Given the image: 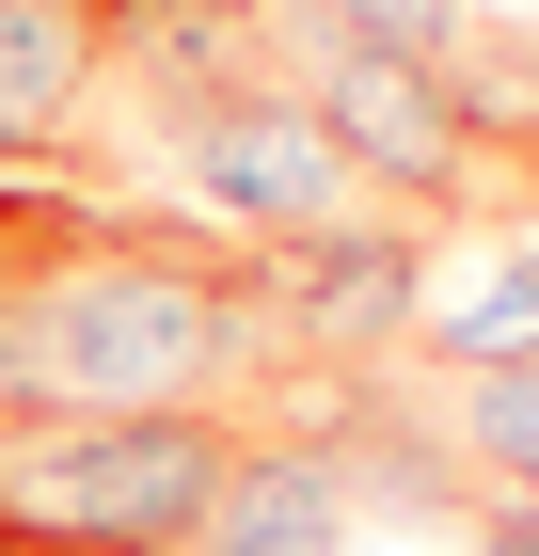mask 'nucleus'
Masks as SVG:
<instances>
[{
  "label": "nucleus",
  "mask_w": 539,
  "mask_h": 556,
  "mask_svg": "<svg viewBox=\"0 0 539 556\" xmlns=\"http://www.w3.org/2000/svg\"><path fill=\"white\" fill-rule=\"evenodd\" d=\"M143 160L175 175V207L207 223L222 255H286V239H333L365 207L349 160L318 143L286 80H207V96H143Z\"/></svg>",
  "instance_id": "nucleus-1"
},
{
  "label": "nucleus",
  "mask_w": 539,
  "mask_h": 556,
  "mask_svg": "<svg viewBox=\"0 0 539 556\" xmlns=\"http://www.w3.org/2000/svg\"><path fill=\"white\" fill-rule=\"evenodd\" d=\"M413 366H428V382H476V366H539V255H524V223H476V239H428Z\"/></svg>",
  "instance_id": "nucleus-6"
},
{
  "label": "nucleus",
  "mask_w": 539,
  "mask_h": 556,
  "mask_svg": "<svg viewBox=\"0 0 539 556\" xmlns=\"http://www.w3.org/2000/svg\"><path fill=\"white\" fill-rule=\"evenodd\" d=\"M270 80L318 112V143L349 160V191H365V207L445 223V207H476V191H492V143H476V112L445 96V64H397V48H333V33H301L286 0H270Z\"/></svg>",
  "instance_id": "nucleus-2"
},
{
  "label": "nucleus",
  "mask_w": 539,
  "mask_h": 556,
  "mask_svg": "<svg viewBox=\"0 0 539 556\" xmlns=\"http://www.w3.org/2000/svg\"><path fill=\"white\" fill-rule=\"evenodd\" d=\"M95 96H112L95 0H0V175H64Z\"/></svg>",
  "instance_id": "nucleus-5"
},
{
  "label": "nucleus",
  "mask_w": 539,
  "mask_h": 556,
  "mask_svg": "<svg viewBox=\"0 0 539 556\" xmlns=\"http://www.w3.org/2000/svg\"><path fill=\"white\" fill-rule=\"evenodd\" d=\"M349 509H365V462L318 445V429H239L191 556H349Z\"/></svg>",
  "instance_id": "nucleus-4"
},
{
  "label": "nucleus",
  "mask_w": 539,
  "mask_h": 556,
  "mask_svg": "<svg viewBox=\"0 0 539 556\" xmlns=\"http://www.w3.org/2000/svg\"><path fill=\"white\" fill-rule=\"evenodd\" d=\"M460 556H539V509H476V525H460Z\"/></svg>",
  "instance_id": "nucleus-9"
},
{
  "label": "nucleus",
  "mask_w": 539,
  "mask_h": 556,
  "mask_svg": "<svg viewBox=\"0 0 539 556\" xmlns=\"http://www.w3.org/2000/svg\"><path fill=\"white\" fill-rule=\"evenodd\" d=\"M524 255H539V207H524Z\"/></svg>",
  "instance_id": "nucleus-10"
},
{
  "label": "nucleus",
  "mask_w": 539,
  "mask_h": 556,
  "mask_svg": "<svg viewBox=\"0 0 539 556\" xmlns=\"http://www.w3.org/2000/svg\"><path fill=\"white\" fill-rule=\"evenodd\" d=\"M301 33H333V48H397V64H445L460 33H476V0H286Z\"/></svg>",
  "instance_id": "nucleus-8"
},
{
  "label": "nucleus",
  "mask_w": 539,
  "mask_h": 556,
  "mask_svg": "<svg viewBox=\"0 0 539 556\" xmlns=\"http://www.w3.org/2000/svg\"><path fill=\"white\" fill-rule=\"evenodd\" d=\"M445 445H460V477H476V509H539V366L445 382Z\"/></svg>",
  "instance_id": "nucleus-7"
},
{
  "label": "nucleus",
  "mask_w": 539,
  "mask_h": 556,
  "mask_svg": "<svg viewBox=\"0 0 539 556\" xmlns=\"http://www.w3.org/2000/svg\"><path fill=\"white\" fill-rule=\"evenodd\" d=\"M428 239H445V223H413V207H349L333 239L239 255V287H254V318H270V350H301V366H333V382H365V366H413Z\"/></svg>",
  "instance_id": "nucleus-3"
}]
</instances>
